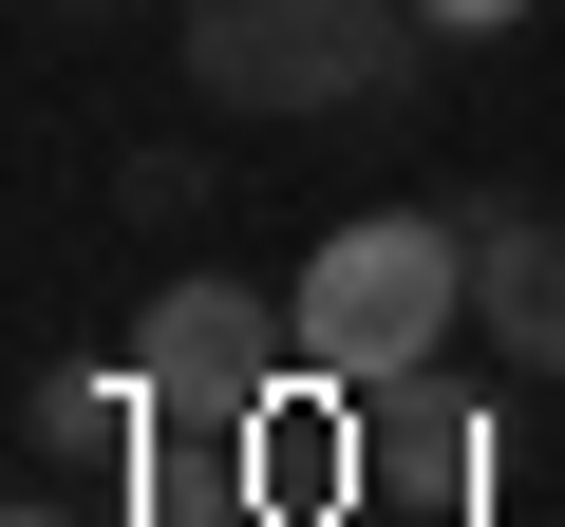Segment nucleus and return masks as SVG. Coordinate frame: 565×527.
Returning a JSON list of instances; mask_svg holds the SVG:
<instances>
[{
    "label": "nucleus",
    "instance_id": "obj_1",
    "mask_svg": "<svg viewBox=\"0 0 565 527\" xmlns=\"http://www.w3.org/2000/svg\"><path fill=\"white\" fill-rule=\"evenodd\" d=\"M282 321H302V377L359 396V377H415L471 340V207H359L302 245V283H282Z\"/></svg>",
    "mask_w": 565,
    "mask_h": 527
},
{
    "label": "nucleus",
    "instance_id": "obj_2",
    "mask_svg": "<svg viewBox=\"0 0 565 527\" xmlns=\"http://www.w3.org/2000/svg\"><path fill=\"white\" fill-rule=\"evenodd\" d=\"M415 0H189V95L207 114H377L415 76Z\"/></svg>",
    "mask_w": 565,
    "mask_h": 527
},
{
    "label": "nucleus",
    "instance_id": "obj_3",
    "mask_svg": "<svg viewBox=\"0 0 565 527\" xmlns=\"http://www.w3.org/2000/svg\"><path fill=\"white\" fill-rule=\"evenodd\" d=\"M282 377H302V321H282L264 283H226V264H170V283L132 302V396H151V433H264Z\"/></svg>",
    "mask_w": 565,
    "mask_h": 527
},
{
    "label": "nucleus",
    "instance_id": "obj_4",
    "mask_svg": "<svg viewBox=\"0 0 565 527\" xmlns=\"http://www.w3.org/2000/svg\"><path fill=\"white\" fill-rule=\"evenodd\" d=\"M340 415H359V471H377V490H415V508H471V471H490V377H471V358L359 377Z\"/></svg>",
    "mask_w": 565,
    "mask_h": 527
},
{
    "label": "nucleus",
    "instance_id": "obj_5",
    "mask_svg": "<svg viewBox=\"0 0 565 527\" xmlns=\"http://www.w3.org/2000/svg\"><path fill=\"white\" fill-rule=\"evenodd\" d=\"M471 340H490V377L565 396V226L509 189H471Z\"/></svg>",
    "mask_w": 565,
    "mask_h": 527
},
{
    "label": "nucleus",
    "instance_id": "obj_6",
    "mask_svg": "<svg viewBox=\"0 0 565 527\" xmlns=\"http://www.w3.org/2000/svg\"><path fill=\"white\" fill-rule=\"evenodd\" d=\"M20 452H39V471L151 452V396H132V358H114V377H95V358H39V377H20Z\"/></svg>",
    "mask_w": 565,
    "mask_h": 527
},
{
    "label": "nucleus",
    "instance_id": "obj_7",
    "mask_svg": "<svg viewBox=\"0 0 565 527\" xmlns=\"http://www.w3.org/2000/svg\"><path fill=\"white\" fill-rule=\"evenodd\" d=\"M114 207H132L151 245H189V226H207V151H114Z\"/></svg>",
    "mask_w": 565,
    "mask_h": 527
},
{
    "label": "nucleus",
    "instance_id": "obj_8",
    "mask_svg": "<svg viewBox=\"0 0 565 527\" xmlns=\"http://www.w3.org/2000/svg\"><path fill=\"white\" fill-rule=\"evenodd\" d=\"M415 20H434V39H509L527 0H415Z\"/></svg>",
    "mask_w": 565,
    "mask_h": 527
},
{
    "label": "nucleus",
    "instance_id": "obj_9",
    "mask_svg": "<svg viewBox=\"0 0 565 527\" xmlns=\"http://www.w3.org/2000/svg\"><path fill=\"white\" fill-rule=\"evenodd\" d=\"M0 527H76V508H57V490H20V508H0Z\"/></svg>",
    "mask_w": 565,
    "mask_h": 527
}]
</instances>
